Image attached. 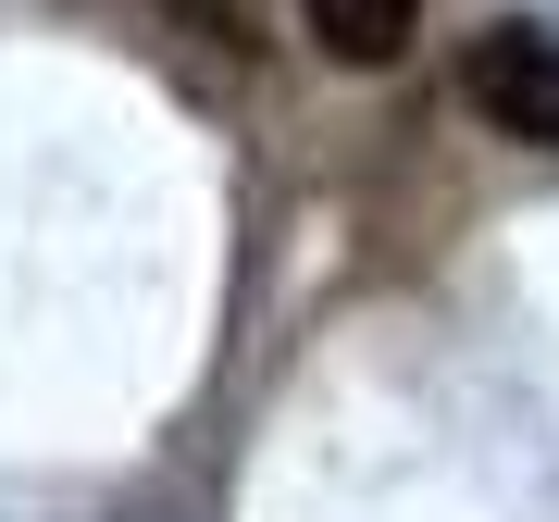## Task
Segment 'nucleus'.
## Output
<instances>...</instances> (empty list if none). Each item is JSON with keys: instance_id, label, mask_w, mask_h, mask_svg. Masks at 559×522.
Listing matches in <instances>:
<instances>
[{"instance_id": "nucleus-1", "label": "nucleus", "mask_w": 559, "mask_h": 522, "mask_svg": "<svg viewBox=\"0 0 559 522\" xmlns=\"http://www.w3.org/2000/svg\"><path fill=\"white\" fill-rule=\"evenodd\" d=\"M448 87H460V112H473L485 138L559 150V38L547 25H485V38H460Z\"/></svg>"}, {"instance_id": "nucleus-2", "label": "nucleus", "mask_w": 559, "mask_h": 522, "mask_svg": "<svg viewBox=\"0 0 559 522\" xmlns=\"http://www.w3.org/2000/svg\"><path fill=\"white\" fill-rule=\"evenodd\" d=\"M299 38L323 62H360V75H385L411 38H423V0H299Z\"/></svg>"}]
</instances>
